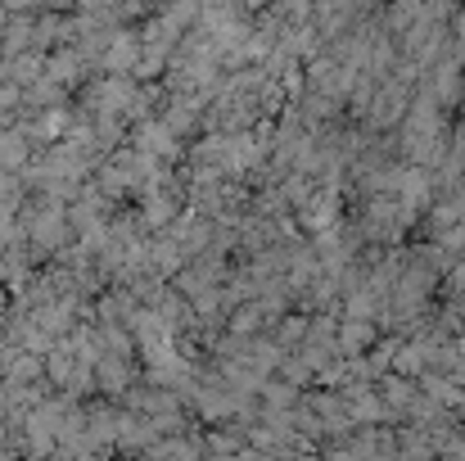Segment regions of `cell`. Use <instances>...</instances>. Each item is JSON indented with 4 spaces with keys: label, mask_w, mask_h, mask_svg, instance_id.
<instances>
[{
    "label": "cell",
    "mask_w": 465,
    "mask_h": 461,
    "mask_svg": "<svg viewBox=\"0 0 465 461\" xmlns=\"http://www.w3.org/2000/svg\"><path fill=\"white\" fill-rule=\"evenodd\" d=\"M366 339H371V330H366L361 321H348V330H343V344H348V348H357V344H366Z\"/></svg>",
    "instance_id": "obj_1"
}]
</instances>
